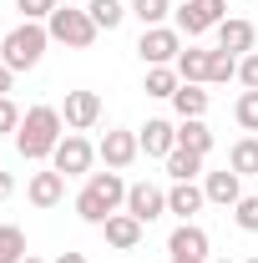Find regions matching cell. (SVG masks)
I'll use <instances>...</instances> for the list:
<instances>
[{"label":"cell","mask_w":258,"mask_h":263,"mask_svg":"<svg viewBox=\"0 0 258 263\" xmlns=\"http://www.w3.org/2000/svg\"><path fill=\"white\" fill-rule=\"evenodd\" d=\"M172 263H202V258H172Z\"/></svg>","instance_id":"8d00e7d4"},{"label":"cell","mask_w":258,"mask_h":263,"mask_svg":"<svg viewBox=\"0 0 258 263\" xmlns=\"http://www.w3.org/2000/svg\"><path fill=\"white\" fill-rule=\"evenodd\" d=\"M61 127H66V117H61V106H31L26 117H21V132H15V152L26 157V162H41V157H51L56 152V142H61Z\"/></svg>","instance_id":"6da1fadb"},{"label":"cell","mask_w":258,"mask_h":263,"mask_svg":"<svg viewBox=\"0 0 258 263\" xmlns=\"http://www.w3.org/2000/svg\"><path fill=\"white\" fill-rule=\"evenodd\" d=\"M137 56L147 66H167L182 56V31L177 26H147L142 31V41H137Z\"/></svg>","instance_id":"8992f818"},{"label":"cell","mask_w":258,"mask_h":263,"mask_svg":"<svg viewBox=\"0 0 258 263\" xmlns=\"http://www.w3.org/2000/svg\"><path fill=\"white\" fill-rule=\"evenodd\" d=\"M172 106H177V117H202V111H208V91H202L197 81H182V86L172 91Z\"/></svg>","instance_id":"ffe728a7"},{"label":"cell","mask_w":258,"mask_h":263,"mask_svg":"<svg viewBox=\"0 0 258 263\" xmlns=\"http://www.w3.org/2000/svg\"><path fill=\"white\" fill-rule=\"evenodd\" d=\"M61 117H66V127H71V132L97 127V122H101V97H97V91H66Z\"/></svg>","instance_id":"9c48e42d"},{"label":"cell","mask_w":258,"mask_h":263,"mask_svg":"<svg viewBox=\"0 0 258 263\" xmlns=\"http://www.w3.org/2000/svg\"><path fill=\"white\" fill-rule=\"evenodd\" d=\"M202 193H208V202H218V208H233V202L243 197V177H238L233 167L208 172V177H202Z\"/></svg>","instance_id":"4fadbf2b"},{"label":"cell","mask_w":258,"mask_h":263,"mask_svg":"<svg viewBox=\"0 0 258 263\" xmlns=\"http://www.w3.org/2000/svg\"><path fill=\"white\" fill-rule=\"evenodd\" d=\"M233 117H238L243 132H258V91H243V97L233 101Z\"/></svg>","instance_id":"83f0119b"},{"label":"cell","mask_w":258,"mask_h":263,"mask_svg":"<svg viewBox=\"0 0 258 263\" xmlns=\"http://www.w3.org/2000/svg\"><path fill=\"white\" fill-rule=\"evenodd\" d=\"M21 117H26V111H21L15 101L0 97V132H21Z\"/></svg>","instance_id":"4dcf8cb0"},{"label":"cell","mask_w":258,"mask_h":263,"mask_svg":"<svg viewBox=\"0 0 258 263\" xmlns=\"http://www.w3.org/2000/svg\"><path fill=\"white\" fill-rule=\"evenodd\" d=\"M15 5H21L26 21H51V10H56L61 0H15Z\"/></svg>","instance_id":"f546056e"},{"label":"cell","mask_w":258,"mask_h":263,"mask_svg":"<svg viewBox=\"0 0 258 263\" xmlns=\"http://www.w3.org/2000/svg\"><path fill=\"white\" fill-rule=\"evenodd\" d=\"M132 15H137L142 31H147V26H162V21L172 15V5H167V0H132Z\"/></svg>","instance_id":"4316f807"},{"label":"cell","mask_w":258,"mask_h":263,"mask_svg":"<svg viewBox=\"0 0 258 263\" xmlns=\"http://www.w3.org/2000/svg\"><path fill=\"white\" fill-rule=\"evenodd\" d=\"M86 15L97 21V31H117V26L132 15V5H122V0H91V5H86Z\"/></svg>","instance_id":"d6986e66"},{"label":"cell","mask_w":258,"mask_h":263,"mask_svg":"<svg viewBox=\"0 0 258 263\" xmlns=\"http://www.w3.org/2000/svg\"><path fill=\"white\" fill-rule=\"evenodd\" d=\"M56 263H86V253H61Z\"/></svg>","instance_id":"e575fe53"},{"label":"cell","mask_w":258,"mask_h":263,"mask_svg":"<svg viewBox=\"0 0 258 263\" xmlns=\"http://www.w3.org/2000/svg\"><path fill=\"white\" fill-rule=\"evenodd\" d=\"M253 41H258L253 21H223V26H218V51H233V56H248V51H253Z\"/></svg>","instance_id":"2e32d148"},{"label":"cell","mask_w":258,"mask_h":263,"mask_svg":"<svg viewBox=\"0 0 258 263\" xmlns=\"http://www.w3.org/2000/svg\"><path fill=\"white\" fill-rule=\"evenodd\" d=\"M46 46H51L46 21H21L15 31H5V41H0V61L10 71H31V66H41Z\"/></svg>","instance_id":"3957f363"},{"label":"cell","mask_w":258,"mask_h":263,"mask_svg":"<svg viewBox=\"0 0 258 263\" xmlns=\"http://www.w3.org/2000/svg\"><path fill=\"white\" fill-rule=\"evenodd\" d=\"M137 142H142V152H147V157H162V162H167V157H172V147H177V127H172V122H162V117H152V122L142 127Z\"/></svg>","instance_id":"7c38bea8"},{"label":"cell","mask_w":258,"mask_h":263,"mask_svg":"<svg viewBox=\"0 0 258 263\" xmlns=\"http://www.w3.org/2000/svg\"><path fill=\"white\" fill-rule=\"evenodd\" d=\"M228 0H182L177 5V31L182 35H202V31H218L228 15Z\"/></svg>","instance_id":"52a82bcc"},{"label":"cell","mask_w":258,"mask_h":263,"mask_svg":"<svg viewBox=\"0 0 258 263\" xmlns=\"http://www.w3.org/2000/svg\"><path fill=\"white\" fill-rule=\"evenodd\" d=\"M21 263H46V258H31V253H26V258H21Z\"/></svg>","instance_id":"d590c367"},{"label":"cell","mask_w":258,"mask_h":263,"mask_svg":"<svg viewBox=\"0 0 258 263\" xmlns=\"http://www.w3.org/2000/svg\"><path fill=\"white\" fill-rule=\"evenodd\" d=\"M218 263H228V258H218Z\"/></svg>","instance_id":"f35d334b"},{"label":"cell","mask_w":258,"mask_h":263,"mask_svg":"<svg viewBox=\"0 0 258 263\" xmlns=\"http://www.w3.org/2000/svg\"><path fill=\"white\" fill-rule=\"evenodd\" d=\"M177 86H182V76H177L172 66H152V71H147V97H167L172 101Z\"/></svg>","instance_id":"cb8c5ba5"},{"label":"cell","mask_w":258,"mask_h":263,"mask_svg":"<svg viewBox=\"0 0 258 263\" xmlns=\"http://www.w3.org/2000/svg\"><path fill=\"white\" fill-rule=\"evenodd\" d=\"M167 253L172 258H202L208 263V233L197 228V223H177L172 238H167Z\"/></svg>","instance_id":"8fae6325"},{"label":"cell","mask_w":258,"mask_h":263,"mask_svg":"<svg viewBox=\"0 0 258 263\" xmlns=\"http://www.w3.org/2000/svg\"><path fill=\"white\" fill-rule=\"evenodd\" d=\"M10 81H15V71H10V66L0 61V97H10Z\"/></svg>","instance_id":"d6a6232c"},{"label":"cell","mask_w":258,"mask_h":263,"mask_svg":"<svg viewBox=\"0 0 258 263\" xmlns=\"http://www.w3.org/2000/svg\"><path fill=\"white\" fill-rule=\"evenodd\" d=\"M26 258V233L15 223H0V263H21Z\"/></svg>","instance_id":"d4e9b609"},{"label":"cell","mask_w":258,"mask_h":263,"mask_svg":"<svg viewBox=\"0 0 258 263\" xmlns=\"http://www.w3.org/2000/svg\"><path fill=\"white\" fill-rule=\"evenodd\" d=\"M228 167H233L238 177H258V137H243V142H233V152H228Z\"/></svg>","instance_id":"44dd1931"},{"label":"cell","mask_w":258,"mask_h":263,"mask_svg":"<svg viewBox=\"0 0 258 263\" xmlns=\"http://www.w3.org/2000/svg\"><path fill=\"white\" fill-rule=\"evenodd\" d=\"M91 157H97V147H91L86 137L66 132L61 142H56V152H51V167H56L61 177H91Z\"/></svg>","instance_id":"5b68a950"},{"label":"cell","mask_w":258,"mask_h":263,"mask_svg":"<svg viewBox=\"0 0 258 263\" xmlns=\"http://www.w3.org/2000/svg\"><path fill=\"white\" fill-rule=\"evenodd\" d=\"M177 147H188V152H213V132H208V122L202 117H182L177 122Z\"/></svg>","instance_id":"ac0fdd59"},{"label":"cell","mask_w":258,"mask_h":263,"mask_svg":"<svg viewBox=\"0 0 258 263\" xmlns=\"http://www.w3.org/2000/svg\"><path fill=\"white\" fill-rule=\"evenodd\" d=\"M208 56H213V51H197V46H188V51H182V56H177V76H182V81H197V86H202V81H208Z\"/></svg>","instance_id":"603a6c76"},{"label":"cell","mask_w":258,"mask_h":263,"mask_svg":"<svg viewBox=\"0 0 258 263\" xmlns=\"http://www.w3.org/2000/svg\"><path fill=\"white\" fill-rule=\"evenodd\" d=\"M97 152H101V162L112 167V172H122V167H132V162H137V152H142V142H137L132 132H106Z\"/></svg>","instance_id":"30bf717a"},{"label":"cell","mask_w":258,"mask_h":263,"mask_svg":"<svg viewBox=\"0 0 258 263\" xmlns=\"http://www.w3.org/2000/svg\"><path fill=\"white\" fill-rule=\"evenodd\" d=\"M26 197H31L35 208H56V202L66 197V177L56 172V167H51V172H35L31 182H26Z\"/></svg>","instance_id":"9a60e30c"},{"label":"cell","mask_w":258,"mask_h":263,"mask_svg":"<svg viewBox=\"0 0 258 263\" xmlns=\"http://www.w3.org/2000/svg\"><path fill=\"white\" fill-rule=\"evenodd\" d=\"M117 208H127V182H122V172H91L86 177V187L76 193V218L81 223H91V228H101Z\"/></svg>","instance_id":"7a4b0ae2"},{"label":"cell","mask_w":258,"mask_h":263,"mask_svg":"<svg viewBox=\"0 0 258 263\" xmlns=\"http://www.w3.org/2000/svg\"><path fill=\"white\" fill-rule=\"evenodd\" d=\"M167 172H172V182H193L197 172H202V152L172 147V157H167Z\"/></svg>","instance_id":"7402d4cb"},{"label":"cell","mask_w":258,"mask_h":263,"mask_svg":"<svg viewBox=\"0 0 258 263\" xmlns=\"http://www.w3.org/2000/svg\"><path fill=\"white\" fill-rule=\"evenodd\" d=\"M238 81H243L248 91H258V51H248V56L238 61Z\"/></svg>","instance_id":"1f68e13d"},{"label":"cell","mask_w":258,"mask_h":263,"mask_svg":"<svg viewBox=\"0 0 258 263\" xmlns=\"http://www.w3.org/2000/svg\"><path fill=\"white\" fill-rule=\"evenodd\" d=\"M127 213L147 228V223H157L162 213H167V193L152 187V182H132V187H127Z\"/></svg>","instance_id":"ba28073f"},{"label":"cell","mask_w":258,"mask_h":263,"mask_svg":"<svg viewBox=\"0 0 258 263\" xmlns=\"http://www.w3.org/2000/svg\"><path fill=\"white\" fill-rule=\"evenodd\" d=\"M46 31H51V41H61V46H71V51H86V46L97 41V21H91L86 10L56 5V10H51V21H46Z\"/></svg>","instance_id":"277c9868"},{"label":"cell","mask_w":258,"mask_h":263,"mask_svg":"<svg viewBox=\"0 0 258 263\" xmlns=\"http://www.w3.org/2000/svg\"><path fill=\"white\" fill-rule=\"evenodd\" d=\"M208 202V193L197 187V182H172V193H167V213H177L182 223H193V213Z\"/></svg>","instance_id":"e0dca14e"},{"label":"cell","mask_w":258,"mask_h":263,"mask_svg":"<svg viewBox=\"0 0 258 263\" xmlns=\"http://www.w3.org/2000/svg\"><path fill=\"white\" fill-rule=\"evenodd\" d=\"M233 218H238L243 233H258V197H238L233 202Z\"/></svg>","instance_id":"f1b7e54d"},{"label":"cell","mask_w":258,"mask_h":263,"mask_svg":"<svg viewBox=\"0 0 258 263\" xmlns=\"http://www.w3.org/2000/svg\"><path fill=\"white\" fill-rule=\"evenodd\" d=\"M238 61H243V56H233V51H213V56H208V81H213V86L233 81V76H238Z\"/></svg>","instance_id":"484cf974"},{"label":"cell","mask_w":258,"mask_h":263,"mask_svg":"<svg viewBox=\"0 0 258 263\" xmlns=\"http://www.w3.org/2000/svg\"><path fill=\"white\" fill-rule=\"evenodd\" d=\"M243 263H258V258H243Z\"/></svg>","instance_id":"74e56055"},{"label":"cell","mask_w":258,"mask_h":263,"mask_svg":"<svg viewBox=\"0 0 258 263\" xmlns=\"http://www.w3.org/2000/svg\"><path fill=\"white\" fill-rule=\"evenodd\" d=\"M10 193H15V177H10V172H0V202H5Z\"/></svg>","instance_id":"836d02e7"},{"label":"cell","mask_w":258,"mask_h":263,"mask_svg":"<svg viewBox=\"0 0 258 263\" xmlns=\"http://www.w3.org/2000/svg\"><path fill=\"white\" fill-rule=\"evenodd\" d=\"M101 233H106V243L122 248V253H132V248L142 243V223H137L132 213H112V218L101 223Z\"/></svg>","instance_id":"5bb4252c"}]
</instances>
